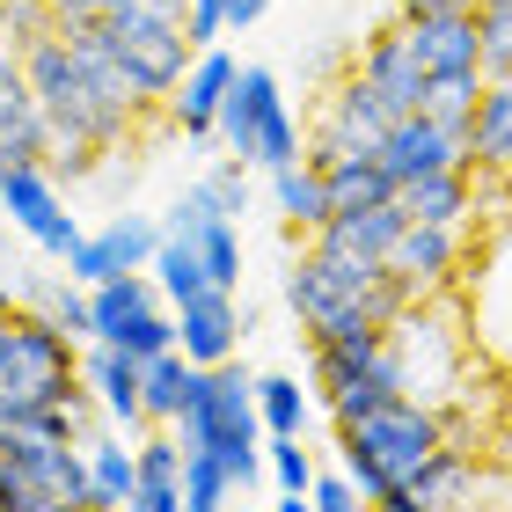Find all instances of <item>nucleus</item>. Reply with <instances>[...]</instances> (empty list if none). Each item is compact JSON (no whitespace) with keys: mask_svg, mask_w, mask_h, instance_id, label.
Masks as SVG:
<instances>
[{"mask_svg":"<svg viewBox=\"0 0 512 512\" xmlns=\"http://www.w3.org/2000/svg\"><path fill=\"white\" fill-rule=\"evenodd\" d=\"M183 454H220V469L235 476V491H249L264 476V410H256V374L249 366H198V388L176 417Z\"/></svg>","mask_w":512,"mask_h":512,"instance_id":"obj_1","label":"nucleus"},{"mask_svg":"<svg viewBox=\"0 0 512 512\" xmlns=\"http://www.w3.org/2000/svg\"><path fill=\"white\" fill-rule=\"evenodd\" d=\"M103 37H110V52H118V66L132 74V88L147 103H161V96H176V81L191 74V59H198V44H191V30H183L176 15H154V8H132L125 15H103Z\"/></svg>","mask_w":512,"mask_h":512,"instance_id":"obj_2","label":"nucleus"},{"mask_svg":"<svg viewBox=\"0 0 512 512\" xmlns=\"http://www.w3.org/2000/svg\"><path fill=\"white\" fill-rule=\"evenodd\" d=\"M337 432H344V439H359V447L388 469V483H410L439 447H447V425H439V417L417 403V395H395V403L366 410L359 425H337Z\"/></svg>","mask_w":512,"mask_h":512,"instance_id":"obj_3","label":"nucleus"},{"mask_svg":"<svg viewBox=\"0 0 512 512\" xmlns=\"http://www.w3.org/2000/svg\"><path fill=\"white\" fill-rule=\"evenodd\" d=\"M0 213H8L44 256H59V264L81 249V220L66 213L52 169H0Z\"/></svg>","mask_w":512,"mask_h":512,"instance_id":"obj_4","label":"nucleus"},{"mask_svg":"<svg viewBox=\"0 0 512 512\" xmlns=\"http://www.w3.org/2000/svg\"><path fill=\"white\" fill-rule=\"evenodd\" d=\"M388 125H395V110L374 96V81H344L337 96H330V110L315 118V147H308V161L322 169V161H337V154H374L381 139H388Z\"/></svg>","mask_w":512,"mask_h":512,"instance_id":"obj_5","label":"nucleus"},{"mask_svg":"<svg viewBox=\"0 0 512 512\" xmlns=\"http://www.w3.org/2000/svg\"><path fill=\"white\" fill-rule=\"evenodd\" d=\"M154 249H161V220L118 213L103 235H81V249L66 256V278H74V286H103V278H118V271H147Z\"/></svg>","mask_w":512,"mask_h":512,"instance_id":"obj_6","label":"nucleus"},{"mask_svg":"<svg viewBox=\"0 0 512 512\" xmlns=\"http://www.w3.org/2000/svg\"><path fill=\"white\" fill-rule=\"evenodd\" d=\"M359 74L374 81V96L395 110V118H417L425 96H432V74H425V59H417V44H410V22H388V30L366 44Z\"/></svg>","mask_w":512,"mask_h":512,"instance_id":"obj_7","label":"nucleus"},{"mask_svg":"<svg viewBox=\"0 0 512 512\" xmlns=\"http://www.w3.org/2000/svg\"><path fill=\"white\" fill-rule=\"evenodd\" d=\"M249 308L235 293H205L191 300V308H176V352L191 359V366H227L242 352V337H249Z\"/></svg>","mask_w":512,"mask_h":512,"instance_id":"obj_8","label":"nucleus"},{"mask_svg":"<svg viewBox=\"0 0 512 512\" xmlns=\"http://www.w3.org/2000/svg\"><path fill=\"white\" fill-rule=\"evenodd\" d=\"M410 44L425 59V74H476L483 66V15L476 0H454L439 15H410Z\"/></svg>","mask_w":512,"mask_h":512,"instance_id":"obj_9","label":"nucleus"},{"mask_svg":"<svg viewBox=\"0 0 512 512\" xmlns=\"http://www.w3.org/2000/svg\"><path fill=\"white\" fill-rule=\"evenodd\" d=\"M235 74H242V66L227 59L220 44L191 59V74H183L176 96H169V118H176L183 139H198V147H205V139H220V103H227V88H235Z\"/></svg>","mask_w":512,"mask_h":512,"instance_id":"obj_10","label":"nucleus"},{"mask_svg":"<svg viewBox=\"0 0 512 512\" xmlns=\"http://www.w3.org/2000/svg\"><path fill=\"white\" fill-rule=\"evenodd\" d=\"M374 154H381V169L395 183H417V176H439V169H461V161H469V147H454V139L439 132V118H425V110H417V118H395Z\"/></svg>","mask_w":512,"mask_h":512,"instance_id":"obj_11","label":"nucleus"},{"mask_svg":"<svg viewBox=\"0 0 512 512\" xmlns=\"http://www.w3.org/2000/svg\"><path fill=\"white\" fill-rule=\"evenodd\" d=\"M454 256H461V242H454V227H432V220H410L403 235H395V249H388V271L403 278L410 293H432L439 278L454 271Z\"/></svg>","mask_w":512,"mask_h":512,"instance_id":"obj_12","label":"nucleus"},{"mask_svg":"<svg viewBox=\"0 0 512 512\" xmlns=\"http://www.w3.org/2000/svg\"><path fill=\"white\" fill-rule=\"evenodd\" d=\"M410 227V213H403V198H388V205H374V213H337L330 227H315V249H344V256H374V264H388V249H395V235Z\"/></svg>","mask_w":512,"mask_h":512,"instance_id":"obj_13","label":"nucleus"},{"mask_svg":"<svg viewBox=\"0 0 512 512\" xmlns=\"http://www.w3.org/2000/svg\"><path fill=\"white\" fill-rule=\"evenodd\" d=\"M81 381L96 388V403L118 417L125 432L147 425V403H139V359H125L118 344H88V359H81Z\"/></svg>","mask_w":512,"mask_h":512,"instance_id":"obj_14","label":"nucleus"},{"mask_svg":"<svg viewBox=\"0 0 512 512\" xmlns=\"http://www.w3.org/2000/svg\"><path fill=\"white\" fill-rule=\"evenodd\" d=\"M322 183H330V220L337 213H374V205L403 198V183L381 169V154H337V161H322Z\"/></svg>","mask_w":512,"mask_h":512,"instance_id":"obj_15","label":"nucleus"},{"mask_svg":"<svg viewBox=\"0 0 512 512\" xmlns=\"http://www.w3.org/2000/svg\"><path fill=\"white\" fill-rule=\"evenodd\" d=\"M271 205L286 213V235H315V227H330V183H322L315 161L271 169Z\"/></svg>","mask_w":512,"mask_h":512,"instance_id":"obj_16","label":"nucleus"},{"mask_svg":"<svg viewBox=\"0 0 512 512\" xmlns=\"http://www.w3.org/2000/svg\"><path fill=\"white\" fill-rule=\"evenodd\" d=\"M88 300H96V344H110L125 322L161 308V286H154V271H118V278H103V286H88Z\"/></svg>","mask_w":512,"mask_h":512,"instance_id":"obj_17","label":"nucleus"},{"mask_svg":"<svg viewBox=\"0 0 512 512\" xmlns=\"http://www.w3.org/2000/svg\"><path fill=\"white\" fill-rule=\"evenodd\" d=\"M469 205H476V191H469V161H461V169H439V176L403 183V213H410V220L461 227V213H469Z\"/></svg>","mask_w":512,"mask_h":512,"instance_id":"obj_18","label":"nucleus"},{"mask_svg":"<svg viewBox=\"0 0 512 512\" xmlns=\"http://www.w3.org/2000/svg\"><path fill=\"white\" fill-rule=\"evenodd\" d=\"M191 388H198V366L183 359V352H161L139 366V403H147V425H176L183 403H191Z\"/></svg>","mask_w":512,"mask_h":512,"instance_id":"obj_19","label":"nucleus"},{"mask_svg":"<svg viewBox=\"0 0 512 512\" xmlns=\"http://www.w3.org/2000/svg\"><path fill=\"white\" fill-rule=\"evenodd\" d=\"M271 81H278L271 66H242L235 88H227V103H220V147L235 161H256V103H264Z\"/></svg>","mask_w":512,"mask_h":512,"instance_id":"obj_20","label":"nucleus"},{"mask_svg":"<svg viewBox=\"0 0 512 512\" xmlns=\"http://www.w3.org/2000/svg\"><path fill=\"white\" fill-rule=\"evenodd\" d=\"M147 271H154V286H161V300H169V308H191V300L220 293L213 271H205V256H198V242H176V235H161V249H154Z\"/></svg>","mask_w":512,"mask_h":512,"instance_id":"obj_21","label":"nucleus"},{"mask_svg":"<svg viewBox=\"0 0 512 512\" xmlns=\"http://www.w3.org/2000/svg\"><path fill=\"white\" fill-rule=\"evenodd\" d=\"M293 161H308V147H300V125H293V110L271 81L264 103H256V169H293Z\"/></svg>","mask_w":512,"mask_h":512,"instance_id":"obj_22","label":"nucleus"},{"mask_svg":"<svg viewBox=\"0 0 512 512\" xmlns=\"http://www.w3.org/2000/svg\"><path fill=\"white\" fill-rule=\"evenodd\" d=\"M476 169H512V81H483V103H476Z\"/></svg>","mask_w":512,"mask_h":512,"instance_id":"obj_23","label":"nucleus"},{"mask_svg":"<svg viewBox=\"0 0 512 512\" xmlns=\"http://www.w3.org/2000/svg\"><path fill=\"white\" fill-rule=\"evenodd\" d=\"M256 410H264V439H300L308 432V388L293 374H256Z\"/></svg>","mask_w":512,"mask_h":512,"instance_id":"obj_24","label":"nucleus"},{"mask_svg":"<svg viewBox=\"0 0 512 512\" xmlns=\"http://www.w3.org/2000/svg\"><path fill=\"white\" fill-rule=\"evenodd\" d=\"M469 483H476V469H469V461H461L454 447H439V454L425 461V469L410 476V491H417V505H432V512H454L461 498H469Z\"/></svg>","mask_w":512,"mask_h":512,"instance_id":"obj_25","label":"nucleus"},{"mask_svg":"<svg viewBox=\"0 0 512 512\" xmlns=\"http://www.w3.org/2000/svg\"><path fill=\"white\" fill-rule=\"evenodd\" d=\"M88 469H96V491L110 512L139 491V447H125V439H88Z\"/></svg>","mask_w":512,"mask_h":512,"instance_id":"obj_26","label":"nucleus"},{"mask_svg":"<svg viewBox=\"0 0 512 512\" xmlns=\"http://www.w3.org/2000/svg\"><path fill=\"white\" fill-rule=\"evenodd\" d=\"M235 498V476L220 469V454H183V512H227Z\"/></svg>","mask_w":512,"mask_h":512,"instance_id":"obj_27","label":"nucleus"},{"mask_svg":"<svg viewBox=\"0 0 512 512\" xmlns=\"http://www.w3.org/2000/svg\"><path fill=\"white\" fill-rule=\"evenodd\" d=\"M110 344H118L125 359L147 366V359H161V352H176V315H169V308H147L139 322H125V330L110 337Z\"/></svg>","mask_w":512,"mask_h":512,"instance_id":"obj_28","label":"nucleus"},{"mask_svg":"<svg viewBox=\"0 0 512 512\" xmlns=\"http://www.w3.org/2000/svg\"><path fill=\"white\" fill-rule=\"evenodd\" d=\"M198 191L213 198V213H220V220H242V213H249V161L227 154L220 169H205V176H198Z\"/></svg>","mask_w":512,"mask_h":512,"instance_id":"obj_29","label":"nucleus"},{"mask_svg":"<svg viewBox=\"0 0 512 512\" xmlns=\"http://www.w3.org/2000/svg\"><path fill=\"white\" fill-rule=\"evenodd\" d=\"M483 15V81H512V0H491Z\"/></svg>","mask_w":512,"mask_h":512,"instance_id":"obj_30","label":"nucleus"},{"mask_svg":"<svg viewBox=\"0 0 512 512\" xmlns=\"http://www.w3.org/2000/svg\"><path fill=\"white\" fill-rule=\"evenodd\" d=\"M264 469L278 491H315V454L300 439H264Z\"/></svg>","mask_w":512,"mask_h":512,"instance_id":"obj_31","label":"nucleus"},{"mask_svg":"<svg viewBox=\"0 0 512 512\" xmlns=\"http://www.w3.org/2000/svg\"><path fill=\"white\" fill-rule=\"evenodd\" d=\"M37 110V88H30V74H22V59L15 52H0V132H15L22 118Z\"/></svg>","mask_w":512,"mask_h":512,"instance_id":"obj_32","label":"nucleus"},{"mask_svg":"<svg viewBox=\"0 0 512 512\" xmlns=\"http://www.w3.org/2000/svg\"><path fill=\"white\" fill-rule=\"evenodd\" d=\"M183 30H191V44H198V52H213L220 37H235V30H227V0H191Z\"/></svg>","mask_w":512,"mask_h":512,"instance_id":"obj_33","label":"nucleus"},{"mask_svg":"<svg viewBox=\"0 0 512 512\" xmlns=\"http://www.w3.org/2000/svg\"><path fill=\"white\" fill-rule=\"evenodd\" d=\"M308 498H315V512H366V505H359V483L344 476V469H337V476H315Z\"/></svg>","mask_w":512,"mask_h":512,"instance_id":"obj_34","label":"nucleus"},{"mask_svg":"<svg viewBox=\"0 0 512 512\" xmlns=\"http://www.w3.org/2000/svg\"><path fill=\"white\" fill-rule=\"evenodd\" d=\"M118 512H183V483H147V476H139V491Z\"/></svg>","mask_w":512,"mask_h":512,"instance_id":"obj_35","label":"nucleus"},{"mask_svg":"<svg viewBox=\"0 0 512 512\" xmlns=\"http://www.w3.org/2000/svg\"><path fill=\"white\" fill-rule=\"evenodd\" d=\"M44 8H52V15L66 22V15H125L132 0H44Z\"/></svg>","mask_w":512,"mask_h":512,"instance_id":"obj_36","label":"nucleus"},{"mask_svg":"<svg viewBox=\"0 0 512 512\" xmlns=\"http://www.w3.org/2000/svg\"><path fill=\"white\" fill-rule=\"evenodd\" d=\"M22 491H30V476H22L15 461L0 454V512H15V505H22Z\"/></svg>","mask_w":512,"mask_h":512,"instance_id":"obj_37","label":"nucleus"},{"mask_svg":"<svg viewBox=\"0 0 512 512\" xmlns=\"http://www.w3.org/2000/svg\"><path fill=\"white\" fill-rule=\"evenodd\" d=\"M366 512H432V505H417V491H410V483H395V491H381Z\"/></svg>","mask_w":512,"mask_h":512,"instance_id":"obj_38","label":"nucleus"},{"mask_svg":"<svg viewBox=\"0 0 512 512\" xmlns=\"http://www.w3.org/2000/svg\"><path fill=\"white\" fill-rule=\"evenodd\" d=\"M264 8H271V0H227V30H249V22H264Z\"/></svg>","mask_w":512,"mask_h":512,"instance_id":"obj_39","label":"nucleus"},{"mask_svg":"<svg viewBox=\"0 0 512 512\" xmlns=\"http://www.w3.org/2000/svg\"><path fill=\"white\" fill-rule=\"evenodd\" d=\"M439 8H454V0H403V22L410 15H439Z\"/></svg>","mask_w":512,"mask_h":512,"instance_id":"obj_40","label":"nucleus"},{"mask_svg":"<svg viewBox=\"0 0 512 512\" xmlns=\"http://www.w3.org/2000/svg\"><path fill=\"white\" fill-rule=\"evenodd\" d=\"M8 37H15V0H0V52H8Z\"/></svg>","mask_w":512,"mask_h":512,"instance_id":"obj_41","label":"nucleus"},{"mask_svg":"<svg viewBox=\"0 0 512 512\" xmlns=\"http://www.w3.org/2000/svg\"><path fill=\"white\" fill-rule=\"evenodd\" d=\"M15 300H22V293L8 286V278H0V315H22V308H15Z\"/></svg>","mask_w":512,"mask_h":512,"instance_id":"obj_42","label":"nucleus"},{"mask_svg":"<svg viewBox=\"0 0 512 512\" xmlns=\"http://www.w3.org/2000/svg\"><path fill=\"white\" fill-rule=\"evenodd\" d=\"M476 8H491V0H476Z\"/></svg>","mask_w":512,"mask_h":512,"instance_id":"obj_43","label":"nucleus"}]
</instances>
